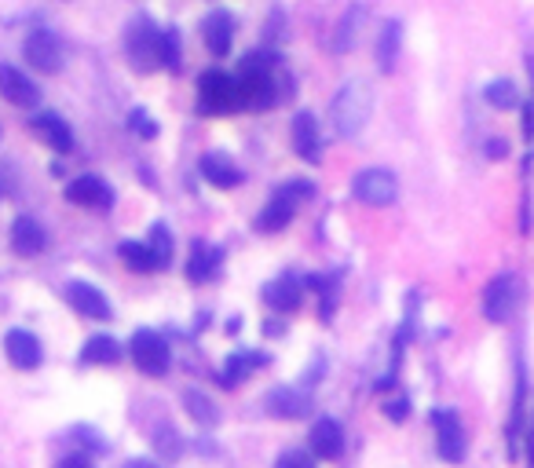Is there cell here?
Returning a JSON list of instances; mask_svg holds the SVG:
<instances>
[{
    "label": "cell",
    "instance_id": "5bb4252c",
    "mask_svg": "<svg viewBox=\"0 0 534 468\" xmlns=\"http://www.w3.org/2000/svg\"><path fill=\"white\" fill-rule=\"evenodd\" d=\"M293 150L297 158H304L308 165H319L322 161V132H319V117L311 110H300L293 117Z\"/></svg>",
    "mask_w": 534,
    "mask_h": 468
},
{
    "label": "cell",
    "instance_id": "d6a6232c",
    "mask_svg": "<svg viewBox=\"0 0 534 468\" xmlns=\"http://www.w3.org/2000/svg\"><path fill=\"white\" fill-rule=\"evenodd\" d=\"M158 55H161V66H165L169 74H180V59H183V52H180V33H176V30H161V48H158Z\"/></svg>",
    "mask_w": 534,
    "mask_h": 468
},
{
    "label": "cell",
    "instance_id": "3957f363",
    "mask_svg": "<svg viewBox=\"0 0 534 468\" xmlns=\"http://www.w3.org/2000/svg\"><path fill=\"white\" fill-rule=\"evenodd\" d=\"M242 110V85H238L235 74L227 70H205L198 77V114L209 117H224V114H238Z\"/></svg>",
    "mask_w": 534,
    "mask_h": 468
},
{
    "label": "cell",
    "instance_id": "7a4b0ae2",
    "mask_svg": "<svg viewBox=\"0 0 534 468\" xmlns=\"http://www.w3.org/2000/svg\"><path fill=\"white\" fill-rule=\"evenodd\" d=\"M370 114H374V88H370V81H363V77L344 81V88L333 96V103H330V117H333L337 136L355 139L366 128Z\"/></svg>",
    "mask_w": 534,
    "mask_h": 468
},
{
    "label": "cell",
    "instance_id": "52a82bcc",
    "mask_svg": "<svg viewBox=\"0 0 534 468\" xmlns=\"http://www.w3.org/2000/svg\"><path fill=\"white\" fill-rule=\"evenodd\" d=\"M129 355L147 377H165L172 366V348L158 330H136L129 341Z\"/></svg>",
    "mask_w": 534,
    "mask_h": 468
},
{
    "label": "cell",
    "instance_id": "74e56055",
    "mask_svg": "<svg viewBox=\"0 0 534 468\" xmlns=\"http://www.w3.org/2000/svg\"><path fill=\"white\" fill-rule=\"evenodd\" d=\"M505 154H509V143H505V139H491V143H487V158H505Z\"/></svg>",
    "mask_w": 534,
    "mask_h": 468
},
{
    "label": "cell",
    "instance_id": "d6986e66",
    "mask_svg": "<svg viewBox=\"0 0 534 468\" xmlns=\"http://www.w3.org/2000/svg\"><path fill=\"white\" fill-rule=\"evenodd\" d=\"M264 406L271 417H282V421H297V417L311 414V399L297 388H289V384H278L271 392L264 395Z\"/></svg>",
    "mask_w": 534,
    "mask_h": 468
},
{
    "label": "cell",
    "instance_id": "9c48e42d",
    "mask_svg": "<svg viewBox=\"0 0 534 468\" xmlns=\"http://www.w3.org/2000/svg\"><path fill=\"white\" fill-rule=\"evenodd\" d=\"M432 428H436V454L450 465H461L469 454V439L461 428V417L454 410H436L432 414Z\"/></svg>",
    "mask_w": 534,
    "mask_h": 468
},
{
    "label": "cell",
    "instance_id": "9a60e30c",
    "mask_svg": "<svg viewBox=\"0 0 534 468\" xmlns=\"http://www.w3.org/2000/svg\"><path fill=\"white\" fill-rule=\"evenodd\" d=\"M30 128H33V136L41 139V143H48L55 154H70V150H74V132H70V125H66L59 114H52V110L33 114Z\"/></svg>",
    "mask_w": 534,
    "mask_h": 468
},
{
    "label": "cell",
    "instance_id": "836d02e7",
    "mask_svg": "<svg viewBox=\"0 0 534 468\" xmlns=\"http://www.w3.org/2000/svg\"><path fill=\"white\" fill-rule=\"evenodd\" d=\"M275 468H315V454L304 447H289L275 458Z\"/></svg>",
    "mask_w": 534,
    "mask_h": 468
},
{
    "label": "cell",
    "instance_id": "8d00e7d4",
    "mask_svg": "<svg viewBox=\"0 0 534 468\" xmlns=\"http://www.w3.org/2000/svg\"><path fill=\"white\" fill-rule=\"evenodd\" d=\"M55 468H96V465H92V458H88V454H66V458L59 461Z\"/></svg>",
    "mask_w": 534,
    "mask_h": 468
},
{
    "label": "cell",
    "instance_id": "cb8c5ba5",
    "mask_svg": "<svg viewBox=\"0 0 534 468\" xmlns=\"http://www.w3.org/2000/svg\"><path fill=\"white\" fill-rule=\"evenodd\" d=\"M121 344L114 341V337H107V333H96V337H88L85 348H81V362L85 366H114V362H121Z\"/></svg>",
    "mask_w": 534,
    "mask_h": 468
},
{
    "label": "cell",
    "instance_id": "83f0119b",
    "mask_svg": "<svg viewBox=\"0 0 534 468\" xmlns=\"http://www.w3.org/2000/svg\"><path fill=\"white\" fill-rule=\"evenodd\" d=\"M118 256H121V264L129 267V271H136V275H150V271H161L147 242H121V245H118Z\"/></svg>",
    "mask_w": 534,
    "mask_h": 468
},
{
    "label": "cell",
    "instance_id": "ab89813d",
    "mask_svg": "<svg viewBox=\"0 0 534 468\" xmlns=\"http://www.w3.org/2000/svg\"><path fill=\"white\" fill-rule=\"evenodd\" d=\"M527 454H531V465H534V432H531V439H527Z\"/></svg>",
    "mask_w": 534,
    "mask_h": 468
},
{
    "label": "cell",
    "instance_id": "603a6c76",
    "mask_svg": "<svg viewBox=\"0 0 534 468\" xmlns=\"http://www.w3.org/2000/svg\"><path fill=\"white\" fill-rule=\"evenodd\" d=\"M44 245H48V234H44V227L37 224L33 216H19V220L11 224V249L19 256L44 253Z\"/></svg>",
    "mask_w": 534,
    "mask_h": 468
},
{
    "label": "cell",
    "instance_id": "30bf717a",
    "mask_svg": "<svg viewBox=\"0 0 534 468\" xmlns=\"http://www.w3.org/2000/svg\"><path fill=\"white\" fill-rule=\"evenodd\" d=\"M22 55L41 74H59L63 70V41L52 30H33L26 37V44H22Z\"/></svg>",
    "mask_w": 534,
    "mask_h": 468
},
{
    "label": "cell",
    "instance_id": "484cf974",
    "mask_svg": "<svg viewBox=\"0 0 534 468\" xmlns=\"http://www.w3.org/2000/svg\"><path fill=\"white\" fill-rule=\"evenodd\" d=\"M264 362L267 359L260 355V351H235V355L224 362V370H220V384H224V388H235V384L246 381L253 370H260Z\"/></svg>",
    "mask_w": 534,
    "mask_h": 468
},
{
    "label": "cell",
    "instance_id": "f1b7e54d",
    "mask_svg": "<svg viewBox=\"0 0 534 468\" xmlns=\"http://www.w3.org/2000/svg\"><path fill=\"white\" fill-rule=\"evenodd\" d=\"M183 406H187V414H191L194 421H198V425H205V428L220 421V410H216V403L205 392H198V388H187V392H183Z\"/></svg>",
    "mask_w": 534,
    "mask_h": 468
},
{
    "label": "cell",
    "instance_id": "4fadbf2b",
    "mask_svg": "<svg viewBox=\"0 0 534 468\" xmlns=\"http://www.w3.org/2000/svg\"><path fill=\"white\" fill-rule=\"evenodd\" d=\"M308 450L322 461H337L344 454V425L337 417H319L308 432Z\"/></svg>",
    "mask_w": 534,
    "mask_h": 468
},
{
    "label": "cell",
    "instance_id": "d4e9b609",
    "mask_svg": "<svg viewBox=\"0 0 534 468\" xmlns=\"http://www.w3.org/2000/svg\"><path fill=\"white\" fill-rule=\"evenodd\" d=\"M399 48H403V26L396 19L381 26V37H377V70L381 74H392V66L399 59Z\"/></svg>",
    "mask_w": 534,
    "mask_h": 468
},
{
    "label": "cell",
    "instance_id": "4dcf8cb0",
    "mask_svg": "<svg viewBox=\"0 0 534 468\" xmlns=\"http://www.w3.org/2000/svg\"><path fill=\"white\" fill-rule=\"evenodd\" d=\"M150 253H154V260H158V267H169L172 256H176V242H172V231L165 224H154L150 227Z\"/></svg>",
    "mask_w": 534,
    "mask_h": 468
},
{
    "label": "cell",
    "instance_id": "ac0fdd59",
    "mask_svg": "<svg viewBox=\"0 0 534 468\" xmlns=\"http://www.w3.org/2000/svg\"><path fill=\"white\" fill-rule=\"evenodd\" d=\"M4 355H8V362L15 370H37L44 359L41 341H37L30 330H8V337H4Z\"/></svg>",
    "mask_w": 534,
    "mask_h": 468
},
{
    "label": "cell",
    "instance_id": "1f68e13d",
    "mask_svg": "<svg viewBox=\"0 0 534 468\" xmlns=\"http://www.w3.org/2000/svg\"><path fill=\"white\" fill-rule=\"evenodd\" d=\"M154 450H158V458H165V461H176L183 454V439H180V432L172 425H158L154 428Z\"/></svg>",
    "mask_w": 534,
    "mask_h": 468
},
{
    "label": "cell",
    "instance_id": "8fae6325",
    "mask_svg": "<svg viewBox=\"0 0 534 468\" xmlns=\"http://www.w3.org/2000/svg\"><path fill=\"white\" fill-rule=\"evenodd\" d=\"M66 202L81 205V209H99V213H107L110 205H114V187H110L103 176H77V180L66 183Z\"/></svg>",
    "mask_w": 534,
    "mask_h": 468
},
{
    "label": "cell",
    "instance_id": "7c38bea8",
    "mask_svg": "<svg viewBox=\"0 0 534 468\" xmlns=\"http://www.w3.org/2000/svg\"><path fill=\"white\" fill-rule=\"evenodd\" d=\"M235 30H238V22L227 8L209 11L202 19V41H205V48H209V55L224 59V55L231 52V44H235Z\"/></svg>",
    "mask_w": 534,
    "mask_h": 468
},
{
    "label": "cell",
    "instance_id": "f35d334b",
    "mask_svg": "<svg viewBox=\"0 0 534 468\" xmlns=\"http://www.w3.org/2000/svg\"><path fill=\"white\" fill-rule=\"evenodd\" d=\"M125 468H161V465H158V461H147V458H132Z\"/></svg>",
    "mask_w": 534,
    "mask_h": 468
},
{
    "label": "cell",
    "instance_id": "6da1fadb",
    "mask_svg": "<svg viewBox=\"0 0 534 468\" xmlns=\"http://www.w3.org/2000/svg\"><path fill=\"white\" fill-rule=\"evenodd\" d=\"M235 77L238 85H242V110H271L289 96L286 88H282L289 81L282 77L278 52H249Z\"/></svg>",
    "mask_w": 534,
    "mask_h": 468
},
{
    "label": "cell",
    "instance_id": "f546056e",
    "mask_svg": "<svg viewBox=\"0 0 534 468\" xmlns=\"http://www.w3.org/2000/svg\"><path fill=\"white\" fill-rule=\"evenodd\" d=\"M483 99H487L494 110H516L520 107V92H516V85L513 81H505V77H498V81H491V85L483 88Z\"/></svg>",
    "mask_w": 534,
    "mask_h": 468
},
{
    "label": "cell",
    "instance_id": "44dd1931",
    "mask_svg": "<svg viewBox=\"0 0 534 468\" xmlns=\"http://www.w3.org/2000/svg\"><path fill=\"white\" fill-rule=\"evenodd\" d=\"M198 169H202L205 183H213L216 191H231V187H238V183H242V169H238L235 161L227 158L224 150H209V154H202Z\"/></svg>",
    "mask_w": 534,
    "mask_h": 468
},
{
    "label": "cell",
    "instance_id": "4316f807",
    "mask_svg": "<svg viewBox=\"0 0 534 468\" xmlns=\"http://www.w3.org/2000/svg\"><path fill=\"white\" fill-rule=\"evenodd\" d=\"M363 19H366V11L359 8V4L344 11L341 22H337V30H333V41H330L333 52H337V55L352 52V48H355V37H359V26H363Z\"/></svg>",
    "mask_w": 534,
    "mask_h": 468
},
{
    "label": "cell",
    "instance_id": "7402d4cb",
    "mask_svg": "<svg viewBox=\"0 0 534 468\" xmlns=\"http://www.w3.org/2000/svg\"><path fill=\"white\" fill-rule=\"evenodd\" d=\"M220 260H224V249H220V245L194 242L191 245V256H187V267H183V275L202 286V282H209V278L220 271Z\"/></svg>",
    "mask_w": 534,
    "mask_h": 468
},
{
    "label": "cell",
    "instance_id": "277c9868",
    "mask_svg": "<svg viewBox=\"0 0 534 468\" xmlns=\"http://www.w3.org/2000/svg\"><path fill=\"white\" fill-rule=\"evenodd\" d=\"M315 194V183L311 180H289L282 187H275V194L267 198V205L260 209L257 216V227L264 234H275L282 227L293 224V216H297V205H304Z\"/></svg>",
    "mask_w": 534,
    "mask_h": 468
},
{
    "label": "cell",
    "instance_id": "8992f818",
    "mask_svg": "<svg viewBox=\"0 0 534 468\" xmlns=\"http://www.w3.org/2000/svg\"><path fill=\"white\" fill-rule=\"evenodd\" d=\"M516 304H520V278L516 275H494L491 282L483 286L480 311H483V319L494 322V326H502V322L513 319Z\"/></svg>",
    "mask_w": 534,
    "mask_h": 468
},
{
    "label": "cell",
    "instance_id": "ba28073f",
    "mask_svg": "<svg viewBox=\"0 0 534 468\" xmlns=\"http://www.w3.org/2000/svg\"><path fill=\"white\" fill-rule=\"evenodd\" d=\"M352 194H355V202L374 205V209H381V205H392L399 198L396 172H388V169H363V172H355Z\"/></svg>",
    "mask_w": 534,
    "mask_h": 468
},
{
    "label": "cell",
    "instance_id": "5b68a950",
    "mask_svg": "<svg viewBox=\"0 0 534 468\" xmlns=\"http://www.w3.org/2000/svg\"><path fill=\"white\" fill-rule=\"evenodd\" d=\"M161 30L150 19H136L125 33V55H129L132 70L139 74H154L161 66Z\"/></svg>",
    "mask_w": 534,
    "mask_h": 468
},
{
    "label": "cell",
    "instance_id": "2e32d148",
    "mask_svg": "<svg viewBox=\"0 0 534 468\" xmlns=\"http://www.w3.org/2000/svg\"><path fill=\"white\" fill-rule=\"evenodd\" d=\"M304 300V282L297 275H278L264 286V304L278 315H293Z\"/></svg>",
    "mask_w": 534,
    "mask_h": 468
},
{
    "label": "cell",
    "instance_id": "d590c367",
    "mask_svg": "<svg viewBox=\"0 0 534 468\" xmlns=\"http://www.w3.org/2000/svg\"><path fill=\"white\" fill-rule=\"evenodd\" d=\"M406 414H410V399H403V395H396V399H385V417H388V421L403 425Z\"/></svg>",
    "mask_w": 534,
    "mask_h": 468
},
{
    "label": "cell",
    "instance_id": "ffe728a7",
    "mask_svg": "<svg viewBox=\"0 0 534 468\" xmlns=\"http://www.w3.org/2000/svg\"><path fill=\"white\" fill-rule=\"evenodd\" d=\"M66 300H70V308L77 315H85V319H96V322H107L114 311H110V300L99 293L96 286H88V282H70L66 286Z\"/></svg>",
    "mask_w": 534,
    "mask_h": 468
},
{
    "label": "cell",
    "instance_id": "e575fe53",
    "mask_svg": "<svg viewBox=\"0 0 534 468\" xmlns=\"http://www.w3.org/2000/svg\"><path fill=\"white\" fill-rule=\"evenodd\" d=\"M129 128L136 132V136H143V139H154V136H158V125L150 121L147 110H132V114H129Z\"/></svg>",
    "mask_w": 534,
    "mask_h": 468
},
{
    "label": "cell",
    "instance_id": "e0dca14e",
    "mask_svg": "<svg viewBox=\"0 0 534 468\" xmlns=\"http://www.w3.org/2000/svg\"><path fill=\"white\" fill-rule=\"evenodd\" d=\"M0 96L8 99L11 107L30 110V107L41 103V88L33 85L22 70H15V66H0Z\"/></svg>",
    "mask_w": 534,
    "mask_h": 468
}]
</instances>
